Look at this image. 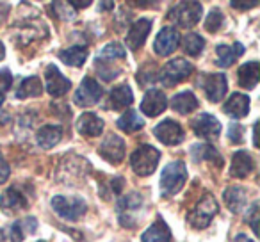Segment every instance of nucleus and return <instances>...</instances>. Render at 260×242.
I'll use <instances>...</instances> for the list:
<instances>
[{"instance_id":"2f4dec72","label":"nucleus","mask_w":260,"mask_h":242,"mask_svg":"<svg viewBox=\"0 0 260 242\" xmlns=\"http://www.w3.org/2000/svg\"><path fill=\"white\" fill-rule=\"evenodd\" d=\"M123 57H125V48H123L119 43H109L100 50L98 61H102V59L112 61V59H123Z\"/></svg>"},{"instance_id":"5701e85b","label":"nucleus","mask_w":260,"mask_h":242,"mask_svg":"<svg viewBox=\"0 0 260 242\" xmlns=\"http://www.w3.org/2000/svg\"><path fill=\"white\" fill-rule=\"evenodd\" d=\"M191 157L194 162H203V160H210V162L217 164V166H223V159L217 153V150L212 145H207V143H200L191 148Z\"/></svg>"},{"instance_id":"4c0bfd02","label":"nucleus","mask_w":260,"mask_h":242,"mask_svg":"<svg viewBox=\"0 0 260 242\" xmlns=\"http://www.w3.org/2000/svg\"><path fill=\"white\" fill-rule=\"evenodd\" d=\"M9 173H11V169H9V164L4 160V157L0 155V184L8 180V178H9Z\"/></svg>"},{"instance_id":"473e14b6","label":"nucleus","mask_w":260,"mask_h":242,"mask_svg":"<svg viewBox=\"0 0 260 242\" xmlns=\"http://www.w3.org/2000/svg\"><path fill=\"white\" fill-rule=\"evenodd\" d=\"M216 54H217V64L223 66V68H228L235 62V54L232 50V47H226V45H219L216 48Z\"/></svg>"},{"instance_id":"9b49d317","label":"nucleus","mask_w":260,"mask_h":242,"mask_svg":"<svg viewBox=\"0 0 260 242\" xmlns=\"http://www.w3.org/2000/svg\"><path fill=\"white\" fill-rule=\"evenodd\" d=\"M45 79H47V91L52 96H62L64 93H68L70 87H72V82L62 75L57 70V66L48 64L47 70H45Z\"/></svg>"},{"instance_id":"c03bdc74","label":"nucleus","mask_w":260,"mask_h":242,"mask_svg":"<svg viewBox=\"0 0 260 242\" xmlns=\"http://www.w3.org/2000/svg\"><path fill=\"white\" fill-rule=\"evenodd\" d=\"M4 55H6L4 45H2V41H0V61H2V59H4Z\"/></svg>"},{"instance_id":"6ab92c4d","label":"nucleus","mask_w":260,"mask_h":242,"mask_svg":"<svg viewBox=\"0 0 260 242\" xmlns=\"http://www.w3.org/2000/svg\"><path fill=\"white\" fill-rule=\"evenodd\" d=\"M223 111L235 119L244 118V116L249 112V98L242 93H234L230 98H228L226 103H224Z\"/></svg>"},{"instance_id":"a878e982","label":"nucleus","mask_w":260,"mask_h":242,"mask_svg":"<svg viewBox=\"0 0 260 242\" xmlns=\"http://www.w3.org/2000/svg\"><path fill=\"white\" fill-rule=\"evenodd\" d=\"M116 125H118L119 130L126 132V134H132V132L141 130V128L145 127V121H143V118L134 111V109H128V111L118 119V123Z\"/></svg>"},{"instance_id":"f03ea898","label":"nucleus","mask_w":260,"mask_h":242,"mask_svg":"<svg viewBox=\"0 0 260 242\" xmlns=\"http://www.w3.org/2000/svg\"><path fill=\"white\" fill-rule=\"evenodd\" d=\"M159 159H160L159 150L150 145H143L132 153V157H130V166H132L134 173L139 175V177H150L152 173H155Z\"/></svg>"},{"instance_id":"79ce46f5","label":"nucleus","mask_w":260,"mask_h":242,"mask_svg":"<svg viewBox=\"0 0 260 242\" xmlns=\"http://www.w3.org/2000/svg\"><path fill=\"white\" fill-rule=\"evenodd\" d=\"M91 2H70L72 8H89Z\"/></svg>"},{"instance_id":"a19ab883","label":"nucleus","mask_w":260,"mask_h":242,"mask_svg":"<svg viewBox=\"0 0 260 242\" xmlns=\"http://www.w3.org/2000/svg\"><path fill=\"white\" fill-rule=\"evenodd\" d=\"M232 50H234L235 57H239V55H242V54H244V47H242L241 43H235V45H234V48H232Z\"/></svg>"},{"instance_id":"ea45409f","label":"nucleus","mask_w":260,"mask_h":242,"mask_svg":"<svg viewBox=\"0 0 260 242\" xmlns=\"http://www.w3.org/2000/svg\"><path fill=\"white\" fill-rule=\"evenodd\" d=\"M256 6H258L256 0H253V2H232V8H237V9H241V11L249 9V8H256Z\"/></svg>"},{"instance_id":"0eeeda50","label":"nucleus","mask_w":260,"mask_h":242,"mask_svg":"<svg viewBox=\"0 0 260 242\" xmlns=\"http://www.w3.org/2000/svg\"><path fill=\"white\" fill-rule=\"evenodd\" d=\"M141 206H143V198H141V194H138V192H130V194L119 198L118 216H119V221H121L123 226L132 228L138 224L136 214L141 210Z\"/></svg>"},{"instance_id":"6e6552de","label":"nucleus","mask_w":260,"mask_h":242,"mask_svg":"<svg viewBox=\"0 0 260 242\" xmlns=\"http://www.w3.org/2000/svg\"><path fill=\"white\" fill-rule=\"evenodd\" d=\"M102 94H104V89H102L100 84L94 79L86 77L79 86V89L75 91V94H73V101L79 107H89V105H94L100 100Z\"/></svg>"},{"instance_id":"a18cd8bd","label":"nucleus","mask_w":260,"mask_h":242,"mask_svg":"<svg viewBox=\"0 0 260 242\" xmlns=\"http://www.w3.org/2000/svg\"><path fill=\"white\" fill-rule=\"evenodd\" d=\"M112 6H114V4H112V2H102L100 8L104 9V8H112Z\"/></svg>"},{"instance_id":"f704fd0d","label":"nucleus","mask_w":260,"mask_h":242,"mask_svg":"<svg viewBox=\"0 0 260 242\" xmlns=\"http://www.w3.org/2000/svg\"><path fill=\"white\" fill-rule=\"evenodd\" d=\"M246 221L249 223V226L253 228V233H258V201L253 203V206L249 209L248 216H246Z\"/></svg>"},{"instance_id":"7ed1b4c3","label":"nucleus","mask_w":260,"mask_h":242,"mask_svg":"<svg viewBox=\"0 0 260 242\" xmlns=\"http://www.w3.org/2000/svg\"><path fill=\"white\" fill-rule=\"evenodd\" d=\"M217 210H219V205H217L216 198L207 192V194H203L202 198H200V201L194 205V209L187 214V223L191 224L192 228L202 230V228L209 226V223L214 219Z\"/></svg>"},{"instance_id":"c9c22d12","label":"nucleus","mask_w":260,"mask_h":242,"mask_svg":"<svg viewBox=\"0 0 260 242\" xmlns=\"http://www.w3.org/2000/svg\"><path fill=\"white\" fill-rule=\"evenodd\" d=\"M242 135H244V128L239 123H230V128H228V137H230L232 145H239L242 143Z\"/></svg>"},{"instance_id":"37998d69","label":"nucleus","mask_w":260,"mask_h":242,"mask_svg":"<svg viewBox=\"0 0 260 242\" xmlns=\"http://www.w3.org/2000/svg\"><path fill=\"white\" fill-rule=\"evenodd\" d=\"M234 242H253V240L249 237H246V235H237Z\"/></svg>"},{"instance_id":"b1692460","label":"nucleus","mask_w":260,"mask_h":242,"mask_svg":"<svg viewBox=\"0 0 260 242\" xmlns=\"http://www.w3.org/2000/svg\"><path fill=\"white\" fill-rule=\"evenodd\" d=\"M143 242H170L171 240V230L162 219H157L148 230L143 233Z\"/></svg>"},{"instance_id":"cd10ccee","label":"nucleus","mask_w":260,"mask_h":242,"mask_svg":"<svg viewBox=\"0 0 260 242\" xmlns=\"http://www.w3.org/2000/svg\"><path fill=\"white\" fill-rule=\"evenodd\" d=\"M59 59H61L64 64L79 68V66H82L84 62H86L87 48L86 47H72V48H68V50L59 52Z\"/></svg>"},{"instance_id":"de8ad7c7","label":"nucleus","mask_w":260,"mask_h":242,"mask_svg":"<svg viewBox=\"0 0 260 242\" xmlns=\"http://www.w3.org/2000/svg\"><path fill=\"white\" fill-rule=\"evenodd\" d=\"M40 242H43V240H40Z\"/></svg>"},{"instance_id":"f3484780","label":"nucleus","mask_w":260,"mask_h":242,"mask_svg":"<svg viewBox=\"0 0 260 242\" xmlns=\"http://www.w3.org/2000/svg\"><path fill=\"white\" fill-rule=\"evenodd\" d=\"M77 132L86 137H96L104 132V121L93 112H84L77 119Z\"/></svg>"},{"instance_id":"c85d7f7f","label":"nucleus","mask_w":260,"mask_h":242,"mask_svg":"<svg viewBox=\"0 0 260 242\" xmlns=\"http://www.w3.org/2000/svg\"><path fill=\"white\" fill-rule=\"evenodd\" d=\"M41 91H43L41 80L38 77H27L25 80H22L20 87L16 89V98L23 100V98H29V96H40Z\"/></svg>"},{"instance_id":"f8f14e48","label":"nucleus","mask_w":260,"mask_h":242,"mask_svg":"<svg viewBox=\"0 0 260 242\" xmlns=\"http://www.w3.org/2000/svg\"><path fill=\"white\" fill-rule=\"evenodd\" d=\"M192 130L198 137L216 139L219 137L221 123L212 114H200L196 119H192Z\"/></svg>"},{"instance_id":"39448f33","label":"nucleus","mask_w":260,"mask_h":242,"mask_svg":"<svg viewBox=\"0 0 260 242\" xmlns=\"http://www.w3.org/2000/svg\"><path fill=\"white\" fill-rule=\"evenodd\" d=\"M191 73H192L191 62L185 61V59H182V57H178V59L170 61L162 70H160L159 79L166 87H173V86H177V84L184 82Z\"/></svg>"},{"instance_id":"ddd939ff","label":"nucleus","mask_w":260,"mask_h":242,"mask_svg":"<svg viewBox=\"0 0 260 242\" xmlns=\"http://www.w3.org/2000/svg\"><path fill=\"white\" fill-rule=\"evenodd\" d=\"M100 155L104 157L107 162L119 164L123 160V157H125V143H123V139L114 134L105 137L104 143L100 145Z\"/></svg>"},{"instance_id":"aec40b11","label":"nucleus","mask_w":260,"mask_h":242,"mask_svg":"<svg viewBox=\"0 0 260 242\" xmlns=\"http://www.w3.org/2000/svg\"><path fill=\"white\" fill-rule=\"evenodd\" d=\"M223 198H224V203L228 205V209H230V212H234V214H239L246 206V203H248L246 189L241 187V185H232V187H228L226 191H224Z\"/></svg>"},{"instance_id":"2eb2a0df","label":"nucleus","mask_w":260,"mask_h":242,"mask_svg":"<svg viewBox=\"0 0 260 242\" xmlns=\"http://www.w3.org/2000/svg\"><path fill=\"white\" fill-rule=\"evenodd\" d=\"M203 89L207 93V98L214 103L221 101L224 98L228 91L226 77L223 73H212V75H207L205 82H203Z\"/></svg>"},{"instance_id":"bb28decb","label":"nucleus","mask_w":260,"mask_h":242,"mask_svg":"<svg viewBox=\"0 0 260 242\" xmlns=\"http://www.w3.org/2000/svg\"><path fill=\"white\" fill-rule=\"evenodd\" d=\"M171 105H173V109L178 114H189V112H192L198 107V100H196V96L191 91H184V93H178L173 98Z\"/></svg>"},{"instance_id":"423d86ee","label":"nucleus","mask_w":260,"mask_h":242,"mask_svg":"<svg viewBox=\"0 0 260 242\" xmlns=\"http://www.w3.org/2000/svg\"><path fill=\"white\" fill-rule=\"evenodd\" d=\"M203 9L198 2H180L170 11V20L180 27H192L202 20Z\"/></svg>"},{"instance_id":"412c9836","label":"nucleus","mask_w":260,"mask_h":242,"mask_svg":"<svg viewBox=\"0 0 260 242\" xmlns=\"http://www.w3.org/2000/svg\"><path fill=\"white\" fill-rule=\"evenodd\" d=\"M62 137V128L59 125H45L40 128V132L36 134V141L41 148L48 150L54 148Z\"/></svg>"},{"instance_id":"49530a36","label":"nucleus","mask_w":260,"mask_h":242,"mask_svg":"<svg viewBox=\"0 0 260 242\" xmlns=\"http://www.w3.org/2000/svg\"><path fill=\"white\" fill-rule=\"evenodd\" d=\"M2 103H4V94L0 93V107H2Z\"/></svg>"},{"instance_id":"20e7f679","label":"nucleus","mask_w":260,"mask_h":242,"mask_svg":"<svg viewBox=\"0 0 260 242\" xmlns=\"http://www.w3.org/2000/svg\"><path fill=\"white\" fill-rule=\"evenodd\" d=\"M52 209L57 216L68 221H77L86 214L87 203L79 196H55L52 199Z\"/></svg>"},{"instance_id":"72a5a7b5","label":"nucleus","mask_w":260,"mask_h":242,"mask_svg":"<svg viewBox=\"0 0 260 242\" xmlns=\"http://www.w3.org/2000/svg\"><path fill=\"white\" fill-rule=\"evenodd\" d=\"M221 23H223V15L219 11H210L205 18V29L209 32H217L221 29Z\"/></svg>"},{"instance_id":"9d476101","label":"nucleus","mask_w":260,"mask_h":242,"mask_svg":"<svg viewBox=\"0 0 260 242\" xmlns=\"http://www.w3.org/2000/svg\"><path fill=\"white\" fill-rule=\"evenodd\" d=\"M178 45H180V34H178V30L173 29V27H164V29L157 34L153 48H155L157 55L168 57V55L177 50Z\"/></svg>"},{"instance_id":"4468645a","label":"nucleus","mask_w":260,"mask_h":242,"mask_svg":"<svg viewBox=\"0 0 260 242\" xmlns=\"http://www.w3.org/2000/svg\"><path fill=\"white\" fill-rule=\"evenodd\" d=\"M166 107H168V98H166V94L159 89H150L141 101V111L145 112L148 118L159 116L160 112L166 111Z\"/></svg>"},{"instance_id":"c756f323","label":"nucleus","mask_w":260,"mask_h":242,"mask_svg":"<svg viewBox=\"0 0 260 242\" xmlns=\"http://www.w3.org/2000/svg\"><path fill=\"white\" fill-rule=\"evenodd\" d=\"M27 205V199L18 189L11 187L0 196V206L2 209H23Z\"/></svg>"},{"instance_id":"7c9ffc66","label":"nucleus","mask_w":260,"mask_h":242,"mask_svg":"<svg viewBox=\"0 0 260 242\" xmlns=\"http://www.w3.org/2000/svg\"><path fill=\"white\" fill-rule=\"evenodd\" d=\"M203 47H205V41H203V38H200L198 34H187V36L182 40V48H184L189 55H194V57L203 50Z\"/></svg>"},{"instance_id":"dca6fc26","label":"nucleus","mask_w":260,"mask_h":242,"mask_svg":"<svg viewBox=\"0 0 260 242\" xmlns=\"http://www.w3.org/2000/svg\"><path fill=\"white\" fill-rule=\"evenodd\" d=\"M150 30H152V22L146 18H141L136 23H132V27H130V30H128V36H126V45H128V48H132V50L141 48L143 43L146 41V36L150 34Z\"/></svg>"},{"instance_id":"f257e3e1","label":"nucleus","mask_w":260,"mask_h":242,"mask_svg":"<svg viewBox=\"0 0 260 242\" xmlns=\"http://www.w3.org/2000/svg\"><path fill=\"white\" fill-rule=\"evenodd\" d=\"M185 180H187V169H185V164L182 160L168 164L162 169V175H160V194L164 198L177 194L185 185Z\"/></svg>"},{"instance_id":"a211bd4d","label":"nucleus","mask_w":260,"mask_h":242,"mask_svg":"<svg viewBox=\"0 0 260 242\" xmlns=\"http://www.w3.org/2000/svg\"><path fill=\"white\" fill-rule=\"evenodd\" d=\"M253 166H255V162L248 152H244V150L235 152V155L232 157L230 175L235 178H246L253 171Z\"/></svg>"},{"instance_id":"58836bf2","label":"nucleus","mask_w":260,"mask_h":242,"mask_svg":"<svg viewBox=\"0 0 260 242\" xmlns=\"http://www.w3.org/2000/svg\"><path fill=\"white\" fill-rule=\"evenodd\" d=\"M11 237H13V242H22L23 240V230H22V226H20V223L13 224Z\"/></svg>"},{"instance_id":"393cba45","label":"nucleus","mask_w":260,"mask_h":242,"mask_svg":"<svg viewBox=\"0 0 260 242\" xmlns=\"http://www.w3.org/2000/svg\"><path fill=\"white\" fill-rule=\"evenodd\" d=\"M260 77V68L258 62H246L239 68V84L244 89H253L258 82Z\"/></svg>"},{"instance_id":"4be33fe9","label":"nucleus","mask_w":260,"mask_h":242,"mask_svg":"<svg viewBox=\"0 0 260 242\" xmlns=\"http://www.w3.org/2000/svg\"><path fill=\"white\" fill-rule=\"evenodd\" d=\"M134 101V94H132V89H130L128 84H119L109 94V105L112 109H125L130 107Z\"/></svg>"},{"instance_id":"e433bc0d","label":"nucleus","mask_w":260,"mask_h":242,"mask_svg":"<svg viewBox=\"0 0 260 242\" xmlns=\"http://www.w3.org/2000/svg\"><path fill=\"white\" fill-rule=\"evenodd\" d=\"M13 84V77L9 73V70H0V93L4 94V91H8Z\"/></svg>"},{"instance_id":"1a4fd4ad","label":"nucleus","mask_w":260,"mask_h":242,"mask_svg":"<svg viewBox=\"0 0 260 242\" xmlns=\"http://www.w3.org/2000/svg\"><path fill=\"white\" fill-rule=\"evenodd\" d=\"M153 134H155V137L166 146L180 145V143L184 141V130H182L180 125H178L177 121H173V119H164V121H160V123L153 128Z\"/></svg>"}]
</instances>
